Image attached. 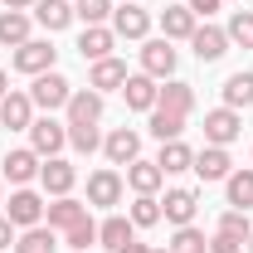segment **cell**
<instances>
[{
	"instance_id": "1",
	"label": "cell",
	"mask_w": 253,
	"mask_h": 253,
	"mask_svg": "<svg viewBox=\"0 0 253 253\" xmlns=\"http://www.w3.org/2000/svg\"><path fill=\"white\" fill-rule=\"evenodd\" d=\"M68 97H73V83L63 78L59 68H49V73H39L30 88V102L34 107H44V112H59V107H68Z\"/></svg>"
},
{
	"instance_id": "2",
	"label": "cell",
	"mask_w": 253,
	"mask_h": 253,
	"mask_svg": "<svg viewBox=\"0 0 253 253\" xmlns=\"http://www.w3.org/2000/svg\"><path fill=\"white\" fill-rule=\"evenodd\" d=\"M239 131H244V117L234 107L205 112V146H229V141H239Z\"/></svg>"
},
{
	"instance_id": "3",
	"label": "cell",
	"mask_w": 253,
	"mask_h": 253,
	"mask_svg": "<svg viewBox=\"0 0 253 253\" xmlns=\"http://www.w3.org/2000/svg\"><path fill=\"white\" fill-rule=\"evenodd\" d=\"M63 146H68V126L54 122V117H39V122H30V151H39V156H59Z\"/></svg>"
},
{
	"instance_id": "4",
	"label": "cell",
	"mask_w": 253,
	"mask_h": 253,
	"mask_svg": "<svg viewBox=\"0 0 253 253\" xmlns=\"http://www.w3.org/2000/svg\"><path fill=\"white\" fill-rule=\"evenodd\" d=\"M5 219L15 224V229H34V224L44 219V200H39V195H34V190H15V195H10V200H5Z\"/></svg>"
},
{
	"instance_id": "5",
	"label": "cell",
	"mask_w": 253,
	"mask_h": 253,
	"mask_svg": "<svg viewBox=\"0 0 253 253\" xmlns=\"http://www.w3.org/2000/svg\"><path fill=\"white\" fill-rule=\"evenodd\" d=\"M54 59H59V49H54L49 39H30V44H20V49H15V68H20V73H30V78L49 73Z\"/></svg>"
},
{
	"instance_id": "6",
	"label": "cell",
	"mask_w": 253,
	"mask_h": 253,
	"mask_svg": "<svg viewBox=\"0 0 253 253\" xmlns=\"http://www.w3.org/2000/svg\"><path fill=\"white\" fill-rule=\"evenodd\" d=\"M68 126H97L102 122V93H93V88H73V97H68Z\"/></svg>"
},
{
	"instance_id": "7",
	"label": "cell",
	"mask_w": 253,
	"mask_h": 253,
	"mask_svg": "<svg viewBox=\"0 0 253 253\" xmlns=\"http://www.w3.org/2000/svg\"><path fill=\"white\" fill-rule=\"evenodd\" d=\"M195 210H200V195L195 190H166V200H161V219L175 224V229L195 224Z\"/></svg>"
},
{
	"instance_id": "8",
	"label": "cell",
	"mask_w": 253,
	"mask_h": 253,
	"mask_svg": "<svg viewBox=\"0 0 253 253\" xmlns=\"http://www.w3.org/2000/svg\"><path fill=\"white\" fill-rule=\"evenodd\" d=\"M190 49H195V59H200V63H214V59H224V54H229V34H224L219 25H195Z\"/></svg>"
},
{
	"instance_id": "9",
	"label": "cell",
	"mask_w": 253,
	"mask_h": 253,
	"mask_svg": "<svg viewBox=\"0 0 253 253\" xmlns=\"http://www.w3.org/2000/svg\"><path fill=\"white\" fill-rule=\"evenodd\" d=\"M39 185L49 190L54 200H59V195H68V190L78 185V170H73V161H63V156H49L44 166H39Z\"/></svg>"
},
{
	"instance_id": "10",
	"label": "cell",
	"mask_w": 253,
	"mask_h": 253,
	"mask_svg": "<svg viewBox=\"0 0 253 253\" xmlns=\"http://www.w3.org/2000/svg\"><path fill=\"white\" fill-rule=\"evenodd\" d=\"M122 97H126V107H131V112H151V107H156V97H161V88H156V78H151V73H126Z\"/></svg>"
},
{
	"instance_id": "11",
	"label": "cell",
	"mask_w": 253,
	"mask_h": 253,
	"mask_svg": "<svg viewBox=\"0 0 253 253\" xmlns=\"http://www.w3.org/2000/svg\"><path fill=\"white\" fill-rule=\"evenodd\" d=\"M102 151H107V161H112V166H131V161L141 156V131H131V126H117V131H107Z\"/></svg>"
},
{
	"instance_id": "12",
	"label": "cell",
	"mask_w": 253,
	"mask_h": 253,
	"mask_svg": "<svg viewBox=\"0 0 253 253\" xmlns=\"http://www.w3.org/2000/svg\"><path fill=\"white\" fill-rule=\"evenodd\" d=\"M39 151H30V146H20V151H5V161H0V170H5V180L10 185H30L34 175H39Z\"/></svg>"
},
{
	"instance_id": "13",
	"label": "cell",
	"mask_w": 253,
	"mask_h": 253,
	"mask_svg": "<svg viewBox=\"0 0 253 253\" xmlns=\"http://www.w3.org/2000/svg\"><path fill=\"white\" fill-rule=\"evenodd\" d=\"M141 73H151V78H170V73H175V49H170V39H146V44H141Z\"/></svg>"
},
{
	"instance_id": "14",
	"label": "cell",
	"mask_w": 253,
	"mask_h": 253,
	"mask_svg": "<svg viewBox=\"0 0 253 253\" xmlns=\"http://www.w3.org/2000/svg\"><path fill=\"white\" fill-rule=\"evenodd\" d=\"M122 175L117 170H93L88 175V205H97V210H112L117 200H122Z\"/></svg>"
},
{
	"instance_id": "15",
	"label": "cell",
	"mask_w": 253,
	"mask_h": 253,
	"mask_svg": "<svg viewBox=\"0 0 253 253\" xmlns=\"http://www.w3.org/2000/svg\"><path fill=\"white\" fill-rule=\"evenodd\" d=\"M200 180H229V170H234V161H229V146H205V151H195V166H190Z\"/></svg>"
},
{
	"instance_id": "16",
	"label": "cell",
	"mask_w": 253,
	"mask_h": 253,
	"mask_svg": "<svg viewBox=\"0 0 253 253\" xmlns=\"http://www.w3.org/2000/svg\"><path fill=\"white\" fill-rule=\"evenodd\" d=\"M112 34L117 39H146L151 34V15L141 5H122V10H112Z\"/></svg>"
},
{
	"instance_id": "17",
	"label": "cell",
	"mask_w": 253,
	"mask_h": 253,
	"mask_svg": "<svg viewBox=\"0 0 253 253\" xmlns=\"http://www.w3.org/2000/svg\"><path fill=\"white\" fill-rule=\"evenodd\" d=\"M30 122H34L30 93H5V97H0V126H10V131H30Z\"/></svg>"
},
{
	"instance_id": "18",
	"label": "cell",
	"mask_w": 253,
	"mask_h": 253,
	"mask_svg": "<svg viewBox=\"0 0 253 253\" xmlns=\"http://www.w3.org/2000/svg\"><path fill=\"white\" fill-rule=\"evenodd\" d=\"M112 44H117V34L107 30V25H83V34H78V54L83 59H112Z\"/></svg>"
},
{
	"instance_id": "19",
	"label": "cell",
	"mask_w": 253,
	"mask_h": 253,
	"mask_svg": "<svg viewBox=\"0 0 253 253\" xmlns=\"http://www.w3.org/2000/svg\"><path fill=\"white\" fill-rule=\"evenodd\" d=\"M34 20L49 34L68 30V25H73V0H34Z\"/></svg>"
},
{
	"instance_id": "20",
	"label": "cell",
	"mask_w": 253,
	"mask_h": 253,
	"mask_svg": "<svg viewBox=\"0 0 253 253\" xmlns=\"http://www.w3.org/2000/svg\"><path fill=\"white\" fill-rule=\"evenodd\" d=\"M161 180H166V170H161L156 161H131V166H126V185L136 190V195H156L161 190Z\"/></svg>"
},
{
	"instance_id": "21",
	"label": "cell",
	"mask_w": 253,
	"mask_h": 253,
	"mask_svg": "<svg viewBox=\"0 0 253 253\" xmlns=\"http://www.w3.org/2000/svg\"><path fill=\"white\" fill-rule=\"evenodd\" d=\"M44 214H49V229H73L78 219H88V205H83V200H73V195H59Z\"/></svg>"
},
{
	"instance_id": "22",
	"label": "cell",
	"mask_w": 253,
	"mask_h": 253,
	"mask_svg": "<svg viewBox=\"0 0 253 253\" xmlns=\"http://www.w3.org/2000/svg\"><path fill=\"white\" fill-rule=\"evenodd\" d=\"M122 83H126V63L122 59H97L93 63V83H88L93 93H112V88L122 93Z\"/></svg>"
},
{
	"instance_id": "23",
	"label": "cell",
	"mask_w": 253,
	"mask_h": 253,
	"mask_svg": "<svg viewBox=\"0 0 253 253\" xmlns=\"http://www.w3.org/2000/svg\"><path fill=\"white\" fill-rule=\"evenodd\" d=\"M156 107H166V112H180V117H190V112H195V88H190V83H180V78H170V83L161 88Z\"/></svg>"
},
{
	"instance_id": "24",
	"label": "cell",
	"mask_w": 253,
	"mask_h": 253,
	"mask_svg": "<svg viewBox=\"0 0 253 253\" xmlns=\"http://www.w3.org/2000/svg\"><path fill=\"white\" fill-rule=\"evenodd\" d=\"M195 34V15L185 5H166L161 10V39H190Z\"/></svg>"
},
{
	"instance_id": "25",
	"label": "cell",
	"mask_w": 253,
	"mask_h": 253,
	"mask_svg": "<svg viewBox=\"0 0 253 253\" xmlns=\"http://www.w3.org/2000/svg\"><path fill=\"white\" fill-rule=\"evenodd\" d=\"M0 44H10V49L30 44V15L25 10H0Z\"/></svg>"
},
{
	"instance_id": "26",
	"label": "cell",
	"mask_w": 253,
	"mask_h": 253,
	"mask_svg": "<svg viewBox=\"0 0 253 253\" xmlns=\"http://www.w3.org/2000/svg\"><path fill=\"white\" fill-rule=\"evenodd\" d=\"M156 166L166 170V175H180V170H190V166H195V151H190L185 141H161Z\"/></svg>"
},
{
	"instance_id": "27",
	"label": "cell",
	"mask_w": 253,
	"mask_h": 253,
	"mask_svg": "<svg viewBox=\"0 0 253 253\" xmlns=\"http://www.w3.org/2000/svg\"><path fill=\"white\" fill-rule=\"evenodd\" d=\"M224 190H229V205L234 210H253V166L249 170H229Z\"/></svg>"
},
{
	"instance_id": "28",
	"label": "cell",
	"mask_w": 253,
	"mask_h": 253,
	"mask_svg": "<svg viewBox=\"0 0 253 253\" xmlns=\"http://www.w3.org/2000/svg\"><path fill=\"white\" fill-rule=\"evenodd\" d=\"M131 229H136L131 219H122V214H112V219H102V224H97V244H107V249L117 253L122 244H131Z\"/></svg>"
},
{
	"instance_id": "29",
	"label": "cell",
	"mask_w": 253,
	"mask_h": 253,
	"mask_svg": "<svg viewBox=\"0 0 253 253\" xmlns=\"http://www.w3.org/2000/svg\"><path fill=\"white\" fill-rule=\"evenodd\" d=\"M253 102V73H229L224 78V107H249Z\"/></svg>"
},
{
	"instance_id": "30",
	"label": "cell",
	"mask_w": 253,
	"mask_h": 253,
	"mask_svg": "<svg viewBox=\"0 0 253 253\" xmlns=\"http://www.w3.org/2000/svg\"><path fill=\"white\" fill-rule=\"evenodd\" d=\"M180 131H185V117H180V112L151 107V136H156V141H180Z\"/></svg>"
},
{
	"instance_id": "31",
	"label": "cell",
	"mask_w": 253,
	"mask_h": 253,
	"mask_svg": "<svg viewBox=\"0 0 253 253\" xmlns=\"http://www.w3.org/2000/svg\"><path fill=\"white\" fill-rule=\"evenodd\" d=\"M54 229H44V224H34V229H25L20 239H15V253H54Z\"/></svg>"
},
{
	"instance_id": "32",
	"label": "cell",
	"mask_w": 253,
	"mask_h": 253,
	"mask_svg": "<svg viewBox=\"0 0 253 253\" xmlns=\"http://www.w3.org/2000/svg\"><path fill=\"white\" fill-rule=\"evenodd\" d=\"M224 34H229V44L253 49V10H234V15H229V25H224Z\"/></svg>"
},
{
	"instance_id": "33",
	"label": "cell",
	"mask_w": 253,
	"mask_h": 253,
	"mask_svg": "<svg viewBox=\"0 0 253 253\" xmlns=\"http://www.w3.org/2000/svg\"><path fill=\"white\" fill-rule=\"evenodd\" d=\"M170 253H210V239H205L195 224H185V229H175V239H170Z\"/></svg>"
},
{
	"instance_id": "34",
	"label": "cell",
	"mask_w": 253,
	"mask_h": 253,
	"mask_svg": "<svg viewBox=\"0 0 253 253\" xmlns=\"http://www.w3.org/2000/svg\"><path fill=\"white\" fill-rule=\"evenodd\" d=\"M73 20H83V25L112 20V0H73Z\"/></svg>"
},
{
	"instance_id": "35",
	"label": "cell",
	"mask_w": 253,
	"mask_h": 253,
	"mask_svg": "<svg viewBox=\"0 0 253 253\" xmlns=\"http://www.w3.org/2000/svg\"><path fill=\"white\" fill-rule=\"evenodd\" d=\"M131 224H136V229L161 224V200H156V195H136V205H131Z\"/></svg>"
},
{
	"instance_id": "36",
	"label": "cell",
	"mask_w": 253,
	"mask_h": 253,
	"mask_svg": "<svg viewBox=\"0 0 253 253\" xmlns=\"http://www.w3.org/2000/svg\"><path fill=\"white\" fill-rule=\"evenodd\" d=\"M219 234H229V239H239V244H244V239L253 234L249 210H224V214H219Z\"/></svg>"
},
{
	"instance_id": "37",
	"label": "cell",
	"mask_w": 253,
	"mask_h": 253,
	"mask_svg": "<svg viewBox=\"0 0 253 253\" xmlns=\"http://www.w3.org/2000/svg\"><path fill=\"white\" fill-rule=\"evenodd\" d=\"M63 244H68V249H93V244H97V224L93 219H78L73 229H63Z\"/></svg>"
},
{
	"instance_id": "38",
	"label": "cell",
	"mask_w": 253,
	"mask_h": 253,
	"mask_svg": "<svg viewBox=\"0 0 253 253\" xmlns=\"http://www.w3.org/2000/svg\"><path fill=\"white\" fill-rule=\"evenodd\" d=\"M68 126V122H63ZM68 146H73V151H88V156H93L97 146H102V136H97V126H68Z\"/></svg>"
},
{
	"instance_id": "39",
	"label": "cell",
	"mask_w": 253,
	"mask_h": 253,
	"mask_svg": "<svg viewBox=\"0 0 253 253\" xmlns=\"http://www.w3.org/2000/svg\"><path fill=\"white\" fill-rule=\"evenodd\" d=\"M239 249H244V244L229 239V234H214V239H210V253H239Z\"/></svg>"
},
{
	"instance_id": "40",
	"label": "cell",
	"mask_w": 253,
	"mask_h": 253,
	"mask_svg": "<svg viewBox=\"0 0 253 253\" xmlns=\"http://www.w3.org/2000/svg\"><path fill=\"white\" fill-rule=\"evenodd\" d=\"M185 10H190V15H195V20H200V15L210 20V15L219 10V0H185Z\"/></svg>"
},
{
	"instance_id": "41",
	"label": "cell",
	"mask_w": 253,
	"mask_h": 253,
	"mask_svg": "<svg viewBox=\"0 0 253 253\" xmlns=\"http://www.w3.org/2000/svg\"><path fill=\"white\" fill-rule=\"evenodd\" d=\"M0 249H15V224L0 214Z\"/></svg>"
},
{
	"instance_id": "42",
	"label": "cell",
	"mask_w": 253,
	"mask_h": 253,
	"mask_svg": "<svg viewBox=\"0 0 253 253\" xmlns=\"http://www.w3.org/2000/svg\"><path fill=\"white\" fill-rule=\"evenodd\" d=\"M117 253H151V244H136V239H131V244H122Z\"/></svg>"
},
{
	"instance_id": "43",
	"label": "cell",
	"mask_w": 253,
	"mask_h": 253,
	"mask_svg": "<svg viewBox=\"0 0 253 253\" xmlns=\"http://www.w3.org/2000/svg\"><path fill=\"white\" fill-rule=\"evenodd\" d=\"M34 0H5V10H30Z\"/></svg>"
},
{
	"instance_id": "44",
	"label": "cell",
	"mask_w": 253,
	"mask_h": 253,
	"mask_svg": "<svg viewBox=\"0 0 253 253\" xmlns=\"http://www.w3.org/2000/svg\"><path fill=\"white\" fill-rule=\"evenodd\" d=\"M10 93V78H5V68H0V97Z\"/></svg>"
},
{
	"instance_id": "45",
	"label": "cell",
	"mask_w": 253,
	"mask_h": 253,
	"mask_svg": "<svg viewBox=\"0 0 253 253\" xmlns=\"http://www.w3.org/2000/svg\"><path fill=\"white\" fill-rule=\"evenodd\" d=\"M0 205H5V185H0Z\"/></svg>"
},
{
	"instance_id": "46",
	"label": "cell",
	"mask_w": 253,
	"mask_h": 253,
	"mask_svg": "<svg viewBox=\"0 0 253 253\" xmlns=\"http://www.w3.org/2000/svg\"><path fill=\"white\" fill-rule=\"evenodd\" d=\"M73 253H93V249H73Z\"/></svg>"
},
{
	"instance_id": "47",
	"label": "cell",
	"mask_w": 253,
	"mask_h": 253,
	"mask_svg": "<svg viewBox=\"0 0 253 253\" xmlns=\"http://www.w3.org/2000/svg\"><path fill=\"white\" fill-rule=\"evenodd\" d=\"M151 253H170V249H151Z\"/></svg>"
},
{
	"instance_id": "48",
	"label": "cell",
	"mask_w": 253,
	"mask_h": 253,
	"mask_svg": "<svg viewBox=\"0 0 253 253\" xmlns=\"http://www.w3.org/2000/svg\"><path fill=\"white\" fill-rule=\"evenodd\" d=\"M249 253H253V234H249Z\"/></svg>"
},
{
	"instance_id": "49",
	"label": "cell",
	"mask_w": 253,
	"mask_h": 253,
	"mask_svg": "<svg viewBox=\"0 0 253 253\" xmlns=\"http://www.w3.org/2000/svg\"><path fill=\"white\" fill-rule=\"evenodd\" d=\"M126 5H136V0H126Z\"/></svg>"
}]
</instances>
